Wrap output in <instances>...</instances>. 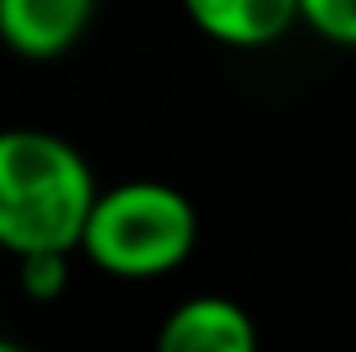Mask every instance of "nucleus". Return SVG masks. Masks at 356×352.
Masks as SVG:
<instances>
[{
	"label": "nucleus",
	"instance_id": "1",
	"mask_svg": "<svg viewBox=\"0 0 356 352\" xmlns=\"http://www.w3.org/2000/svg\"><path fill=\"white\" fill-rule=\"evenodd\" d=\"M99 185L77 145L36 127L0 131V248L18 262L77 253Z\"/></svg>",
	"mask_w": 356,
	"mask_h": 352
},
{
	"label": "nucleus",
	"instance_id": "2",
	"mask_svg": "<svg viewBox=\"0 0 356 352\" xmlns=\"http://www.w3.org/2000/svg\"><path fill=\"white\" fill-rule=\"evenodd\" d=\"M199 244V212L167 181H122L99 190L81 253L118 280H158Z\"/></svg>",
	"mask_w": 356,
	"mask_h": 352
},
{
	"label": "nucleus",
	"instance_id": "3",
	"mask_svg": "<svg viewBox=\"0 0 356 352\" xmlns=\"http://www.w3.org/2000/svg\"><path fill=\"white\" fill-rule=\"evenodd\" d=\"M99 0H0V41L18 59H59L86 36Z\"/></svg>",
	"mask_w": 356,
	"mask_h": 352
},
{
	"label": "nucleus",
	"instance_id": "4",
	"mask_svg": "<svg viewBox=\"0 0 356 352\" xmlns=\"http://www.w3.org/2000/svg\"><path fill=\"white\" fill-rule=\"evenodd\" d=\"M154 352H257V326L235 298L194 294L167 312Z\"/></svg>",
	"mask_w": 356,
	"mask_h": 352
},
{
	"label": "nucleus",
	"instance_id": "5",
	"mask_svg": "<svg viewBox=\"0 0 356 352\" xmlns=\"http://www.w3.org/2000/svg\"><path fill=\"white\" fill-rule=\"evenodd\" d=\"M185 18L208 41L230 50H261L275 45L293 23H302L298 0H181Z\"/></svg>",
	"mask_w": 356,
	"mask_h": 352
},
{
	"label": "nucleus",
	"instance_id": "6",
	"mask_svg": "<svg viewBox=\"0 0 356 352\" xmlns=\"http://www.w3.org/2000/svg\"><path fill=\"white\" fill-rule=\"evenodd\" d=\"M302 5V23L330 45L356 50V0H298Z\"/></svg>",
	"mask_w": 356,
	"mask_h": 352
},
{
	"label": "nucleus",
	"instance_id": "7",
	"mask_svg": "<svg viewBox=\"0 0 356 352\" xmlns=\"http://www.w3.org/2000/svg\"><path fill=\"white\" fill-rule=\"evenodd\" d=\"M68 257L72 253H36L18 262V289L32 303H54L68 289Z\"/></svg>",
	"mask_w": 356,
	"mask_h": 352
},
{
	"label": "nucleus",
	"instance_id": "8",
	"mask_svg": "<svg viewBox=\"0 0 356 352\" xmlns=\"http://www.w3.org/2000/svg\"><path fill=\"white\" fill-rule=\"evenodd\" d=\"M0 352H27L23 344H14V339H0Z\"/></svg>",
	"mask_w": 356,
	"mask_h": 352
}]
</instances>
